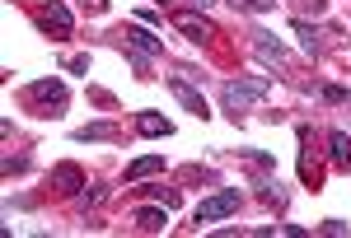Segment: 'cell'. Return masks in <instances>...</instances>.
I'll use <instances>...</instances> for the list:
<instances>
[{"label": "cell", "mask_w": 351, "mask_h": 238, "mask_svg": "<svg viewBox=\"0 0 351 238\" xmlns=\"http://www.w3.org/2000/svg\"><path fill=\"white\" fill-rule=\"evenodd\" d=\"M150 196H155V201H160V206H169V211H173V206H178V191H164V187H150Z\"/></svg>", "instance_id": "cell-19"}, {"label": "cell", "mask_w": 351, "mask_h": 238, "mask_svg": "<svg viewBox=\"0 0 351 238\" xmlns=\"http://www.w3.org/2000/svg\"><path fill=\"white\" fill-rule=\"evenodd\" d=\"M291 33L300 38V47H304L309 56L319 52V28H314V24H304V19H295V24H291Z\"/></svg>", "instance_id": "cell-14"}, {"label": "cell", "mask_w": 351, "mask_h": 238, "mask_svg": "<svg viewBox=\"0 0 351 238\" xmlns=\"http://www.w3.org/2000/svg\"><path fill=\"white\" fill-rule=\"evenodd\" d=\"M239 211V187H220L216 196H206L197 206V224H216V220H230Z\"/></svg>", "instance_id": "cell-2"}, {"label": "cell", "mask_w": 351, "mask_h": 238, "mask_svg": "<svg viewBox=\"0 0 351 238\" xmlns=\"http://www.w3.org/2000/svg\"><path fill=\"white\" fill-rule=\"evenodd\" d=\"M169 89H173V98H178V103L188 107L192 117H202V122H206V117H211V112H206V98H202V94H197V89H192L188 79H178V75H169Z\"/></svg>", "instance_id": "cell-4"}, {"label": "cell", "mask_w": 351, "mask_h": 238, "mask_svg": "<svg viewBox=\"0 0 351 238\" xmlns=\"http://www.w3.org/2000/svg\"><path fill=\"white\" fill-rule=\"evenodd\" d=\"M230 5H239V10H248V14H267L276 0H230Z\"/></svg>", "instance_id": "cell-17"}, {"label": "cell", "mask_w": 351, "mask_h": 238, "mask_svg": "<svg viewBox=\"0 0 351 238\" xmlns=\"http://www.w3.org/2000/svg\"><path fill=\"white\" fill-rule=\"evenodd\" d=\"M28 98L33 103H66V84L61 79H38V84H28Z\"/></svg>", "instance_id": "cell-6"}, {"label": "cell", "mask_w": 351, "mask_h": 238, "mask_svg": "<svg viewBox=\"0 0 351 238\" xmlns=\"http://www.w3.org/2000/svg\"><path fill=\"white\" fill-rule=\"evenodd\" d=\"M127 42H132V52H145V56H160L164 52V38H155L150 28H127Z\"/></svg>", "instance_id": "cell-7"}, {"label": "cell", "mask_w": 351, "mask_h": 238, "mask_svg": "<svg viewBox=\"0 0 351 238\" xmlns=\"http://www.w3.org/2000/svg\"><path fill=\"white\" fill-rule=\"evenodd\" d=\"M38 28L43 33H56V38H71V28H75V19H71V10L66 5H47V10H38Z\"/></svg>", "instance_id": "cell-3"}, {"label": "cell", "mask_w": 351, "mask_h": 238, "mask_svg": "<svg viewBox=\"0 0 351 238\" xmlns=\"http://www.w3.org/2000/svg\"><path fill=\"white\" fill-rule=\"evenodd\" d=\"M164 211H169V206H164ZM164 211H160V206H141V211H136L132 220L141 224V229H145V234H160L164 224H169V220H164Z\"/></svg>", "instance_id": "cell-12"}, {"label": "cell", "mask_w": 351, "mask_h": 238, "mask_svg": "<svg viewBox=\"0 0 351 238\" xmlns=\"http://www.w3.org/2000/svg\"><path fill=\"white\" fill-rule=\"evenodd\" d=\"M24 168H28L24 155H10V159H5V173H10V178H14V173H24Z\"/></svg>", "instance_id": "cell-21"}, {"label": "cell", "mask_w": 351, "mask_h": 238, "mask_svg": "<svg viewBox=\"0 0 351 238\" xmlns=\"http://www.w3.org/2000/svg\"><path fill=\"white\" fill-rule=\"evenodd\" d=\"M75 140H117V127L112 122H94V127H80Z\"/></svg>", "instance_id": "cell-15"}, {"label": "cell", "mask_w": 351, "mask_h": 238, "mask_svg": "<svg viewBox=\"0 0 351 238\" xmlns=\"http://www.w3.org/2000/svg\"><path fill=\"white\" fill-rule=\"evenodd\" d=\"M136 131L141 135H173V122L160 117V112H141V117H136Z\"/></svg>", "instance_id": "cell-10"}, {"label": "cell", "mask_w": 351, "mask_h": 238, "mask_svg": "<svg viewBox=\"0 0 351 238\" xmlns=\"http://www.w3.org/2000/svg\"><path fill=\"white\" fill-rule=\"evenodd\" d=\"M271 89L267 75H253V79H225V89H220V98H225V112L239 122V112H248L253 103H263Z\"/></svg>", "instance_id": "cell-1"}, {"label": "cell", "mask_w": 351, "mask_h": 238, "mask_svg": "<svg viewBox=\"0 0 351 238\" xmlns=\"http://www.w3.org/2000/svg\"><path fill=\"white\" fill-rule=\"evenodd\" d=\"M160 168H164V155L136 159V163H127V183H141V178H150V173H160Z\"/></svg>", "instance_id": "cell-11"}, {"label": "cell", "mask_w": 351, "mask_h": 238, "mask_svg": "<svg viewBox=\"0 0 351 238\" xmlns=\"http://www.w3.org/2000/svg\"><path fill=\"white\" fill-rule=\"evenodd\" d=\"M263 201H267V206H281V201H286L281 183H263Z\"/></svg>", "instance_id": "cell-18"}, {"label": "cell", "mask_w": 351, "mask_h": 238, "mask_svg": "<svg viewBox=\"0 0 351 238\" xmlns=\"http://www.w3.org/2000/svg\"><path fill=\"white\" fill-rule=\"evenodd\" d=\"M173 24L183 28V33H188L192 42H206V38H216V28L206 24V19H202V14H178V19H173Z\"/></svg>", "instance_id": "cell-9"}, {"label": "cell", "mask_w": 351, "mask_h": 238, "mask_svg": "<svg viewBox=\"0 0 351 238\" xmlns=\"http://www.w3.org/2000/svg\"><path fill=\"white\" fill-rule=\"evenodd\" d=\"M52 183L61 187V191H71V196H80V191H84V173L75 168V163H56V168H52Z\"/></svg>", "instance_id": "cell-8"}, {"label": "cell", "mask_w": 351, "mask_h": 238, "mask_svg": "<svg viewBox=\"0 0 351 238\" xmlns=\"http://www.w3.org/2000/svg\"><path fill=\"white\" fill-rule=\"evenodd\" d=\"M328 150H332V163H337V168H347V163H351V135L347 131H332V135H328Z\"/></svg>", "instance_id": "cell-13"}, {"label": "cell", "mask_w": 351, "mask_h": 238, "mask_svg": "<svg viewBox=\"0 0 351 238\" xmlns=\"http://www.w3.org/2000/svg\"><path fill=\"white\" fill-rule=\"evenodd\" d=\"M192 5H197V10H206V5H216V0H192Z\"/></svg>", "instance_id": "cell-22"}, {"label": "cell", "mask_w": 351, "mask_h": 238, "mask_svg": "<svg viewBox=\"0 0 351 238\" xmlns=\"http://www.w3.org/2000/svg\"><path fill=\"white\" fill-rule=\"evenodd\" d=\"M253 52L263 56L267 66H286V42H276V38H271V33H263V28L253 33Z\"/></svg>", "instance_id": "cell-5"}, {"label": "cell", "mask_w": 351, "mask_h": 238, "mask_svg": "<svg viewBox=\"0 0 351 238\" xmlns=\"http://www.w3.org/2000/svg\"><path fill=\"white\" fill-rule=\"evenodd\" d=\"M104 196H108V187H84L80 196H75V206L80 211H94V206H104Z\"/></svg>", "instance_id": "cell-16"}, {"label": "cell", "mask_w": 351, "mask_h": 238, "mask_svg": "<svg viewBox=\"0 0 351 238\" xmlns=\"http://www.w3.org/2000/svg\"><path fill=\"white\" fill-rule=\"evenodd\" d=\"M347 98H351V94H347V89H337V84H328V89H324V103H347Z\"/></svg>", "instance_id": "cell-20"}]
</instances>
